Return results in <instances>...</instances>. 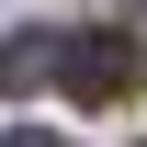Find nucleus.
Segmentation results:
<instances>
[{"label":"nucleus","mask_w":147,"mask_h":147,"mask_svg":"<svg viewBox=\"0 0 147 147\" xmlns=\"http://www.w3.org/2000/svg\"><path fill=\"white\" fill-rule=\"evenodd\" d=\"M0 147H68V136H34V125H11V136H0Z\"/></svg>","instance_id":"nucleus-3"},{"label":"nucleus","mask_w":147,"mask_h":147,"mask_svg":"<svg viewBox=\"0 0 147 147\" xmlns=\"http://www.w3.org/2000/svg\"><path fill=\"white\" fill-rule=\"evenodd\" d=\"M57 68H68V34H11V45H0V91H11V102L45 91Z\"/></svg>","instance_id":"nucleus-2"},{"label":"nucleus","mask_w":147,"mask_h":147,"mask_svg":"<svg viewBox=\"0 0 147 147\" xmlns=\"http://www.w3.org/2000/svg\"><path fill=\"white\" fill-rule=\"evenodd\" d=\"M68 102H125L136 91V34L125 23H91V34H68Z\"/></svg>","instance_id":"nucleus-1"}]
</instances>
